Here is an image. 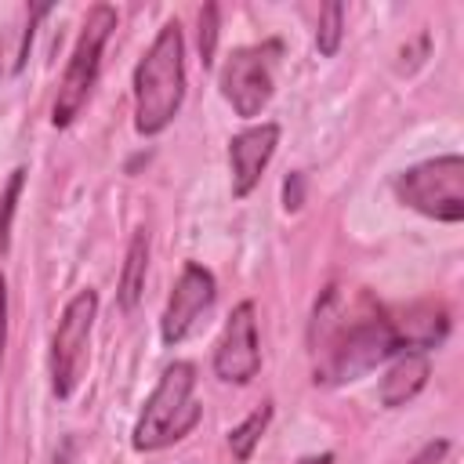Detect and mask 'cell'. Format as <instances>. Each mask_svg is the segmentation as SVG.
<instances>
[{
    "instance_id": "e0dca14e",
    "label": "cell",
    "mask_w": 464,
    "mask_h": 464,
    "mask_svg": "<svg viewBox=\"0 0 464 464\" xmlns=\"http://www.w3.org/2000/svg\"><path fill=\"white\" fill-rule=\"evenodd\" d=\"M214 44H218V7L207 4L199 11V54H203V65L214 62Z\"/></svg>"
},
{
    "instance_id": "7c38bea8",
    "label": "cell",
    "mask_w": 464,
    "mask_h": 464,
    "mask_svg": "<svg viewBox=\"0 0 464 464\" xmlns=\"http://www.w3.org/2000/svg\"><path fill=\"white\" fill-rule=\"evenodd\" d=\"M428 373H431L428 352H399V359L381 377V406H388V410L406 406L428 384Z\"/></svg>"
},
{
    "instance_id": "ac0fdd59",
    "label": "cell",
    "mask_w": 464,
    "mask_h": 464,
    "mask_svg": "<svg viewBox=\"0 0 464 464\" xmlns=\"http://www.w3.org/2000/svg\"><path fill=\"white\" fill-rule=\"evenodd\" d=\"M301 188H304V178H301V174H290L286 185H283V207H286V210H297V207H301V199H304Z\"/></svg>"
},
{
    "instance_id": "52a82bcc",
    "label": "cell",
    "mask_w": 464,
    "mask_h": 464,
    "mask_svg": "<svg viewBox=\"0 0 464 464\" xmlns=\"http://www.w3.org/2000/svg\"><path fill=\"white\" fill-rule=\"evenodd\" d=\"M94 315H98V294L94 290L72 294L62 308V319H58L54 337H51V388L58 399H69L83 377Z\"/></svg>"
},
{
    "instance_id": "ba28073f",
    "label": "cell",
    "mask_w": 464,
    "mask_h": 464,
    "mask_svg": "<svg viewBox=\"0 0 464 464\" xmlns=\"http://www.w3.org/2000/svg\"><path fill=\"white\" fill-rule=\"evenodd\" d=\"M261 370V341H257V319L254 301H239L214 344V373L228 384H246Z\"/></svg>"
},
{
    "instance_id": "30bf717a",
    "label": "cell",
    "mask_w": 464,
    "mask_h": 464,
    "mask_svg": "<svg viewBox=\"0 0 464 464\" xmlns=\"http://www.w3.org/2000/svg\"><path fill=\"white\" fill-rule=\"evenodd\" d=\"M279 145V123H254L228 141V167H232V196L243 199L257 188L268 160Z\"/></svg>"
},
{
    "instance_id": "d6986e66",
    "label": "cell",
    "mask_w": 464,
    "mask_h": 464,
    "mask_svg": "<svg viewBox=\"0 0 464 464\" xmlns=\"http://www.w3.org/2000/svg\"><path fill=\"white\" fill-rule=\"evenodd\" d=\"M446 450H450V442H446V439H439V442H428V446H424V450H420V453H417L410 464H439V460L446 457Z\"/></svg>"
},
{
    "instance_id": "44dd1931",
    "label": "cell",
    "mask_w": 464,
    "mask_h": 464,
    "mask_svg": "<svg viewBox=\"0 0 464 464\" xmlns=\"http://www.w3.org/2000/svg\"><path fill=\"white\" fill-rule=\"evenodd\" d=\"M297 464H334V453H319V457H301Z\"/></svg>"
},
{
    "instance_id": "4fadbf2b",
    "label": "cell",
    "mask_w": 464,
    "mask_h": 464,
    "mask_svg": "<svg viewBox=\"0 0 464 464\" xmlns=\"http://www.w3.org/2000/svg\"><path fill=\"white\" fill-rule=\"evenodd\" d=\"M145 268H149V232L138 228L130 246H127V261H123V276H120V308L130 312L141 297L145 286Z\"/></svg>"
},
{
    "instance_id": "277c9868",
    "label": "cell",
    "mask_w": 464,
    "mask_h": 464,
    "mask_svg": "<svg viewBox=\"0 0 464 464\" xmlns=\"http://www.w3.org/2000/svg\"><path fill=\"white\" fill-rule=\"evenodd\" d=\"M116 29V7L109 4H94L83 18V29L76 36V47L69 54V65L62 72V83H58V94H54V105H51V123L54 127H69L80 109L87 105L94 83H98V69H102V51L109 44Z\"/></svg>"
},
{
    "instance_id": "5b68a950",
    "label": "cell",
    "mask_w": 464,
    "mask_h": 464,
    "mask_svg": "<svg viewBox=\"0 0 464 464\" xmlns=\"http://www.w3.org/2000/svg\"><path fill=\"white\" fill-rule=\"evenodd\" d=\"M395 196L399 203H406L410 210L431 221H446V225L464 221V160L450 152L406 167L395 178Z\"/></svg>"
},
{
    "instance_id": "8992f818",
    "label": "cell",
    "mask_w": 464,
    "mask_h": 464,
    "mask_svg": "<svg viewBox=\"0 0 464 464\" xmlns=\"http://www.w3.org/2000/svg\"><path fill=\"white\" fill-rule=\"evenodd\" d=\"M279 54H283L279 40H265V44L236 47L225 58V65H221V94L236 109V116L254 120L272 102Z\"/></svg>"
},
{
    "instance_id": "7a4b0ae2",
    "label": "cell",
    "mask_w": 464,
    "mask_h": 464,
    "mask_svg": "<svg viewBox=\"0 0 464 464\" xmlns=\"http://www.w3.org/2000/svg\"><path fill=\"white\" fill-rule=\"evenodd\" d=\"M185 102V36L167 22L134 69V130L152 138L170 127Z\"/></svg>"
},
{
    "instance_id": "3957f363",
    "label": "cell",
    "mask_w": 464,
    "mask_h": 464,
    "mask_svg": "<svg viewBox=\"0 0 464 464\" xmlns=\"http://www.w3.org/2000/svg\"><path fill=\"white\" fill-rule=\"evenodd\" d=\"M203 417V406L196 402V366L178 359L170 362L152 395L145 399V410L134 424V450L141 453H152V450H163L178 439H185Z\"/></svg>"
},
{
    "instance_id": "9c48e42d",
    "label": "cell",
    "mask_w": 464,
    "mask_h": 464,
    "mask_svg": "<svg viewBox=\"0 0 464 464\" xmlns=\"http://www.w3.org/2000/svg\"><path fill=\"white\" fill-rule=\"evenodd\" d=\"M214 294H218V286H214L210 268L188 261L181 268V276H178V283H174V290L167 297L163 319H160L163 344H181L188 337V330L196 326V319L214 304Z\"/></svg>"
},
{
    "instance_id": "6da1fadb",
    "label": "cell",
    "mask_w": 464,
    "mask_h": 464,
    "mask_svg": "<svg viewBox=\"0 0 464 464\" xmlns=\"http://www.w3.org/2000/svg\"><path fill=\"white\" fill-rule=\"evenodd\" d=\"M312 352L315 384H348L399 355V341L392 319L366 294L326 290L312 315Z\"/></svg>"
},
{
    "instance_id": "9a60e30c",
    "label": "cell",
    "mask_w": 464,
    "mask_h": 464,
    "mask_svg": "<svg viewBox=\"0 0 464 464\" xmlns=\"http://www.w3.org/2000/svg\"><path fill=\"white\" fill-rule=\"evenodd\" d=\"M341 33H344V7L341 4H326L319 11V29H315V47L323 58H334L341 47Z\"/></svg>"
},
{
    "instance_id": "ffe728a7",
    "label": "cell",
    "mask_w": 464,
    "mask_h": 464,
    "mask_svg": "<svg viewBox=\"0 0 464 464\" xmlns=\"http://www.w3.org/2000/svg\"><path fill=\"white\" fill-rule=\"evenodd\" d=\"M4 344H7V283L0 276V366H4Z\"/></svg>"
},
{
    "instance_id": "8fae6325",
    "label": "cell",
    "mask_w": 464,
    "mask_h": 464,
    "mask_svg": "<svg viewBox=\"0 0 464 464\" xmlns=\"http://www.w3.org/2000/svg\"><path fill=\"white\" fill-rule=\"evenodd\" d=\"M399 352H428L435 348L446 330H450V315L442 304H410L399 319H392Z\"/></svg>"
},
{
    "instance_id": "2e32d148",
    "label": "cell",
    "mask_w": 464,
    "mask_h": 464,
    "mask_svg": "<svg viewBox=\"0 0 464 464\" xmlns=\"http://www.w3.org/2000/svg\"><path fill=\"white\" fill-rule=\"evenodd\" d=\"M22 181H25V170H22V167H14V170H11V178H7L4 199H0V250H7V246H11V218H14V207H18Z\"/></svg>"
},
{
    "instance_id": "5bb4252c",
    "label": "cell",
    "mask_w": 464,
    "mask_h": 464,
    "mask_svg": "<svg viewBox=\"0 0 464 464\" xmlns=\"http://www.w3.org/2000/svg\"><path fill=\"white\" fill-rule=\"evenodd\" d=\"M268 420H272V402L257 406L246 420H239V424L228 431V450H232V457H236V460H250V457H254V446L261 442V435H265Z\"/></svg>"
}]
</instances>
